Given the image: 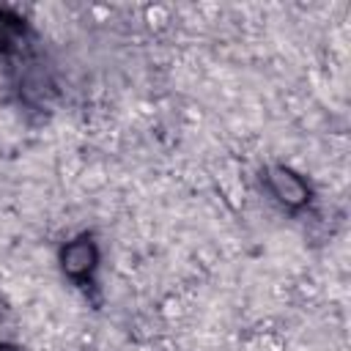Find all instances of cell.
<instances>
[{
  "label": "cell",
  "instance_id": "6da1fadb",
  "mask_svg": "<svg viewBox=\"0 0 351 351\" xmlns=\"http://www.w3.org/2000/svg\"><path fill=\"white\" fill-rule=\"evenodd\" d=\"M55 266L88 304H101V266H104V247L93 228L74 230L66 236L55 250Z\"/></svg>",
  "mask_w": 351,
  "mask_h": 351
},
{
  "label": "cell",
  "instance_id": "7a4b0ae2",
  "mask_svg": "<svg viewBox=\"0 0 351 351\" xmlns=\"http://www.w3.org/2000/svg\"><path fill=\"white\" fill-rule=\"evenodd\" d=\"M44 38L30 22L27 14H22L14 5L0 3V71L3 80L14 71L36 63L44 58Z\"/></svg>",
  "mask_w": 351,
  "mask_h": 351
},
{
  "label": "cell",
  "instance_id": "3957f363",
  "mask_svg": "<svg viewBox=\"0 0 351 351\" xmlns=\"http://www.w3.org/2000/svg\"><path fill=\"white\" fill-rule=\"evenodd\" d=\"M258 181H261V192L266 195V200L288 217H304L315 206L313 181L302 170H296L285 162L263 165L258 173Z\"/></svg>",
  "mask_w": 351,
  "mask_h": 351
},
{
  "label": "cell",
  "instance_id": "277c9868",
  "mask_svg": "<svg viewBox=\"0 0 351 351\" xmlns=\"http://www.w3.org/2000/svg\"><path fill=\"white\" fill-rule=\"evenodd\" d=\"M0 351H27V348L14 337H0Z\"/></svg>",
  "mask_w": 351,
  "mask_h": 351
}]
</instances>
